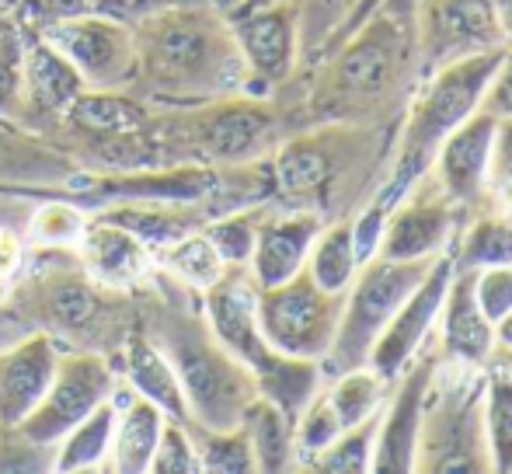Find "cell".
I'll list each match as a JSON object with an SVG mask.
<instances>
[{
	"mask_svg": "<svg viewBox=\"0 0 512 474\" xmlns=\"http://www.w3.org/2000/svg\"><path fill=\"white\" fill-rule=\"evenodd\" d=\"M136 81L150 98L175 105H209L248 95V67L230 21L196 0L168 4L133 21Z\"/></svg>",
	"mask_w": 512,
	"mask_h": 474,
	"instance_id": "1",
	"label": "cell"
},
{
	"mask_svg": "<svg viewBox=\"0 0 512 474\" xmlns=\"http://www.w3.org/2000/svg\"><path fill=\"white\" fill-rule=\"evenodd\" d=\"M154 339L178 373L189 405V426L227 429L244 419L248 405L258 398L255 377L241 359L216 342L203 311L175 307L161 318Z\"/></svg>",
	"mask_w": 512,
	"mask_h": 474,
	"instance_id": "2",
	"label": "cell"
},
{
	"mask_svg": "<svg viewBox=\"0 0 512 474\" xmlns=\"http://www.w3.org/2000/svg\"><path fill=\"white\" fill-rule=\"evenodd\" d=\"M429 262H394L384 255H370L359 265L356 279L345 290L342 318H338V332L331 342L328 356L321 359L324 380L335 377L352 366H366L373 342L387 328V321L398 314V307L408 300V293L422 283L429 272Z\"/></svg>",
	"mask_w": 512,
	"mask_h": 474,
	"instance_id": "3",
	"label": "cell"
},
{
	"mask_svg": "<svg viewBox=\"0 0 512 474\" xmlns=\"http://www.w3.org/2000/svg\"><path fill=\"white\" fill-rule=\"evenodd\" d=\"M485 377H457L425 394L422 429H418L415 471L422 474H481L492 471L481 422Z\"/></svg>",
	"mask_w": 512,
	"mask_h": 474,
	"instance_id": "4",
	"label": "cell"
},
{
	"mask_svg": "<svg viewBox=\"0 0 512 474\" xmlns=\"http://www.w3.org/2000/svg\"><path fill=\"white\" fill-rule=\"evenodd\" d=\"M345 293H328L300 269L293 279L276 286H258V328L276 353L314 359L328 356L342 318Z\"/></svg>",
	"mask_w": 512,
	"mask_h": 474,
	"instance_id": "5",
	"label": "cell"
},
{
	"mask_svg": "<svg viewBox=\"0 0 512 474\" xmlns=\"http://www.w3.org/2000/svg\"><path fill=\"white\" fill-rule=\"evenodd\" d=\"M411 25L370 14L331 53L324 95L335 105H373L398 84Z\"/></svg>",
	"mask_w": 512,
	"mask_h": 474,
	"instance_id": "6",
	"label": "cell"
},
{
	"mask_svg": "<svg viewBox=\"0 0 512 474\" xmlns=\"http://www.w3.org/2000/svg\"><path fill=\"white\" fill-rule=\"evenodd\" d=\"M119 387L112 363L95 349H63L60 366L53 373V384L42 394V401L25 415L14 433L25 436L32 447L53 450L77 422H84L102 401H108Z\"/></svg>",
	"mask_w": 512,
	"mask_h": 474,
	"instance_id": "7",
	"label": "cell"
},
{
	"mask_svg": "<svg viewBox=\"0 0 512 474\" xmlns=\"http://www.w3.org/2000/svg\"><path fill=\"white\" fill-rule=\"evenodd\" d=\"M411 42L422 77L464 56L509 49L495 0H418Z\"/></svg>",
	"mask_w": 512,
	"mask_h": 474,
	"instance_id": "8",
	"label": "cell"
},
{
	"mask_svg": "<svg viewBox=\"0 0 512 474\" xmlns=\"http://www.w3.org/2000/svg\"><path fill=\"white\" fill-rule=\"evenodd\" d=\"M39 35L67 56L88 88H129L136 81V35L126 21L77 14L46 21Z\"/></svg>",
	"mask_w": 512,
	"mask_h": 474,
	"instance_id": "9",
	"label": "cell"
},
{
	"mask_svg": "<svg viewBox=\"0 0 512 474\" xmlns=\"http://www.w3.org/2000/svg\"><path fill=\"white\" fill-rule=\"evenodd\" d=\"M457 210L460 206L439 189L429 171L387 213L373 255L394 258V262H429V258L443 255L450 251L453 234H457Z\"/></svg>",
	"mask_w": 512,
	"mask_h": 474,
	"instance_id": "10",
	"label": "cell"
},
{
	"mask_svg": "<svg viewBox=\"0 0 512 474\" xmlns=\"http://www.w3.org/2000/svg\"><path fill=\"white\" fill-rule=\"evenodd\" d=\"M199 311L216 342L241 359L251 377H258L279 356L258 328V283L248 265H227V272L199 293Z\"/></svg>",
	"mask_w": 512,
	"mask_h": 474,
	"instance_id": "11",
	"label": "cell"
},
{
	"mask_svg": "<svg viewBox=\"0 0 512 474\" xmlns=\"http://www.w3.org/2000/svg\"><path fill=\"white\" fill-rule=\"evenodd\" d=\"M450 276H453V258L443 251V255L432 258V265L422 276V283L408 293V300L398 307V314L387 321V328L380 332V339L373 342L366 366H373V370H377L380 377L391 380V384L401 377V370H405L411 359L422 353L425 342H429V335H432V328H436L439 307H443V293H446V286H450Z\"/></svg>",
	"mask_w": 512,
	"mask_h": 474,
	"instance_id": "12",
	"label": "cell"
},
{
	"mask_svg": "<svg viewBox=\"0 0 512 474\" xmlns=\"http://www.w3.org/2000/svg\"><path fill=\"white\" fill-rule=\"evenodd\" d=\"M199 109L203 112L196 116V147L209 161L248 168L276 147V119L248 95H230Z\"/></svg>",
	"mask_w": 512,
	"mask_h": 474,
	"instance_id": "13",
	"label": "cell"
},
{
	"mask_svg": "<svg viewBox=\"0 0 512 474\" xmlns=\"http://www.w3.org/2000/svg\"><path fill=\"white\" fill-rule=\"evenodd\" d=\"M439 370L436 353H418L391 384L387 405L380 412L377 443H373V468L370 474H411L415 471L418 429H422L425 394Z\"/></svg>",
	"mask_w": 512,
	"mask_h": 474,
	"instance_id": "14",
	"label": "cell"
},
{
	"mask_svg": "<svg viewBox=\"0 0 512 474\" xmlns=\"http://www.w3.org/2000/svg\"><path fill=\"white\" fill-rule=\"evenodd\" d=\"M495 133H499V119L478 109L439 143L429 171L460 210L488 206V164H492Z\"/></svg>",
	"mask_w": 512,
	"mask_h": 474,
	"instance_id": "15",
	"label": "cell"
},
{
	"mask_svg": "<svg viewBox=\"0 0 512 474\" xmlns=\"http://www.w3.org/2000/svg\"><path fill=\"white\" fill-rule=\"evenodd\" d=\"M230 32L248 67V91L272 88L293 74L300 56V14L293 4H269L230 21Z\"/></svg>",
	"mask_w": 512,
	"mask_h": 474,
	"instance_id": "16",
	"label": "cell"
},
{
	"mask_svg": "<svg viewBox=\"0 0 512 474\" xmlns=\"http://www.w3.org/2000/svg\"><path fill=\"white\" fill-rule=\"evenodd\" d=\"M63 346L46 332L0 349V429H14L42 401L60 366Z\"/></svg>",
	"mask_w": 512,
	"mask_h": 474,
	"instance_id": "17",
	"label": "cell"
},
{
	"mask_svg": "<svg viewBox=\"0 0 512 474\" xmlns=\"http://www.w3.org/2000/svg\"><path fill=\"white\" fill-rule=\"evenodd\" d=\"M74 251L84 276L95 279L108 293L133 290V286H140L157 269L154 251L140 237L129 234L126 227L112 224V220L98 217V213H91L88 231H84Z\"/></svg>",
	"mask_w": 512,
	"mask_h": 474,
	"instance_id": "18",
	"label": "cell"
},
{
	"mask_svg": "<svg viewBox=\"0 0 512 474\" xmlns=\"http://www.w3.org/2000/svg\"><path fill=\"white\" fill-rule=\"evenodd\" d=\"M18 126L21 122L0 119V189L32 192V196H46L53 189H74L81 168L60 150L21 133Z\"/></svg>",
	"mask_w": 512,
	"mask_h": 474,
	"instance_id": "19",
	"label": "cell"
},
{
	"mask_svg": "<svg viewBox=\"0 0 512 474\" xmlns=\"http://www.w3.org/2000/svg\"><path fill=\"white\" fill-rule=\"evenodd\" d=\"M324 220L317 210H290V213H265L258 227V241L251 251L248 272L258 286H276L293 279L307 265L310 244L321 234Z\"/></svg>",
	"mask_w": 512,
	"mask_h": 474,
	"instance_id": "20",
	"label": "cell"
},
{
	"mask_svg": "<svg viewBox=\"0 0 512 474\" xmlns=\"http://www.w3.org/2000/svg\"><path fill=\"white\" fill-rule=\"evenodd\" d=\"M436 325L439 339H443V353L453 363L474 366V370L488 366L495 353V325L481 314L478 300H474V272L453 269Z\"/></svg>",
	"mask_w": 512,
	"mask_h": 474,
	"instance_id": "21",
	"label": "cell"
},
{
	"mask_svg": "<svg viewBox=\"0 0 512 474\" xmlns=\"http://www.w3.org/2000/svg\"><path fill=\"white\" fill-rule=\"evenodd\" d=\"M60 119L77 136L102 143H129L150 129V109L126 95V88H84Z\"/></svg>",
	"mask_w": 512,
	"mask_h": 474,
	"instance_id": "22",
	"label": "cell"
},
{
	"mask_svg": "<svg viewBox=\"0 0 512 474\" xmlns=\"http://www.w3.org/2000/svg\"><path fill=\"white\" fill-rule=\"evenodd\" d=\"M98 217L126 227L136 234L150 251H161L168 244L182 241L185 234L206 227V220L216 217L209 203H168V199H122L115 206L98 210Z\"/></svg>",
	"mask_w": 512,
	"mask_h": 474,
	"instance_id": "23",
	"label": "cell"
},
{
	"mask_svg": "<svg viewBox=\"0 0 512 474\" xmlns=\"http://www.w3.org/2000/svg\"><path fill=\"white\" fill-rule=\"evenodd\" d=\"M122 373H126V387L147 398L150 405L161 408L168 419L189 422V405H185V391L178 384V373L171 366L168 353L150 332H133L122 349Z\"/></svg>",
	"mask_w": 512,
	"mask_h": 474,
	"instance_id": "24",
	"label": "cell"
},
{
	"mask_svg": "<svg viewBox=\"0 0 512 474\" xmlns=\"http://www.w3.org/2000/svg\"><path fill=\"white\" fill-rule=\"evenodd\" d=\"M112 398H115V433H112V454H108L105 471L143 474L150 468L157 436H161L168 415L122 384L115 387Z\"/></svg>",
	"mask_w": 512,
	"mask_h": 474,
	"instance_id": "25",
	"label": "cell"
},
{
	"mask_svg": "<svg viewBox=\"0 0 512 474\" xmlns=\"http://www.w3.org/2000/svg\"><path fill=\"white\" fill-rule=\"evenodd\" d=\"M21 77H25L28 116H63V109L88 88L67 56L49 46L42 35L28 46L21 42Z\"/></svg>",
	"mask_w": 512,
	"mask_h": 474,
	"instance_id": "26",
	"label": "cell"
},
{
	"mask_svg": "<svg viewBox=\"0 0 512 474\" xmlns=\"http://www.w3.org/2000/svg\"><path fill=\"white\" fill-rule=\"evenodd\" d=\"M272 185L290 199L321 196L335 175V157H331L328 136H300L272 154Z\"/></svg>",
	"mask_w": 512,
	"mask_h": 474,
	"instance_id": "27",
	"label": "cell"
},
{
	"mask_svg": "<svg viewBox=\"0 0 512 474\" xmlns=\"http://www.w3.org/2000/svg\"><path fill=\"white\" fill-rule=\"evenodd\" d=\"M112 433H115V398H108L88 415V419L77 422V426L56 443L53 457H49V471L81 474V471L108 468Z\"/></svg>",
	"mask_w": 512,
	"mask_h": 474,
	"instance_id": "28",
	"label": "cell"
},
{
	"mask_svg": "<svg viewBox=\"0 0 512 474\" xmlns=\"http://www.w3.org/2000/svg\"><path fill=\"white\" fill-rule=\"evenodd\" d=\"M241 426L248 429L251 450H255V471H290L297 468V440H293V419L279 412L272 401L255 398L244 412Z\"/></svg>",
	"mask_w": 512,
	"mask_h": 474,
	"instance_id": "29",
	"label": "cell"
},
{
	"mask_svg": "<svg viewBox=\"0 0 512 474\" xmlns=\"http://www.w3.org/2000/svg\"><path fill=\"white\" fill-rule=\"evenodd\" d=\"M359 265H363V258H359V251H356L352 220H338V224H324L321 234L314 237L304 269L310 272V279H314L321 290L345 293L352 279H356Z\"/></svg>",
	"mask_w": 512,
	"mask_h": 474,
	"instance_id": "30",
	"label": "cell"
},
{
	"mask_svg": "<svg viewBox=\"0 0 512 474\" xmlns=\"http://www.w3.org/2000/svg\"><path fill=\"white\" fill-rule=\"evenodd\" d=\"M453 269L478 272L488 265H512V217L502 210L481 213L464 227V234L453 237L450 251Z\"/></svg>",
	"mask_w": 512,
	"mask_h": 474,
	"instance_id": "31",
	"label": "cell"
},
{
	"mask_svg": "<svg viewBox=\"0 0 512 474\" xmlns=\"http://www.w3.org/2000/svg\"><path fill=\"white\" fill-rule=\"evenodd\" d=\"M324 391H328L342 426L349 429L384 412L387 394H391V380L380 377L373 366H352V370H342L324 380Z\"/></svg>",
	"mask_w": 512,
	"mask_h": 474,
	"instance_id": "32",
	"label": "cell"
},
{
	"mask_svg": "<svg viewBox=\"0 0 512 474\" xmlns=\"http://www.w3.org/2000/svg\"><path fill=\"white\" fill-rule=\"evenodd\" d=\"M154 262H157V269H164L171 279H178V283L192 293H203L206 286H213L216 279L227 272V262H223L220 251L213 248V241L206 237L203 227L185 234L182 241L168 244V248L154 251Z\"/></svg>",
	"mask_w": 512,
	"mask_h": 474,
	"instance_id": "33",
	"label": "cell"
},
{
	"mask_svg": "<svg viewBox=\"0 0 512 474\" xmlns=\"http://www.w3.org/2000/svg\"><path fill=\"white\" fill-rule=\"evenodd\" d=\"M481 422H485V443L492 457V471L512 474V373L492 363L485 373V394H481Z\"/></svg>",
	"mask_w": 512,
	"mask_h": 474,
	"instance_id": "34",
	"label": "cell"
},
{
	"mask_svg": "<svg viewBox=\"0 0 512 474\" xmlns=\"http://www.w3.org/2000/svg\"><path fill=\"white\" fill-rule=\"evenodd\" d=\"M91 224V213L81 203L70 199H35L32 213H28L25 237L39 248H56V251H74L77 241L84 237Z\"/></svg>",
	"mask_w": 512,
	"mask_h": 474,
	"instance_id": "35",
	"label": "cell"
},
{
	"mask_svg": "<svg viewBox=\"0 0 512 474\" xmlns=\"http://www.w3.org/2000/svg\"><path fill=\"white\" fill-rule=\"evenodd\" d=\"M192 440H196L199 471L209 474H251L255 471V450H251L248 429L237 422L227 429H203L192 426Z\"/></svg>",
	"mask_w": 512,
	"mask_h": 474,
	"instance_id": "36",
	"label": "cell"
},
{
	"mask_svg": "<svg viewBox=\"0 0 512 474\" xmlns=\"http://www.w3.org/2000/svg\"><path fill=\"white\" fill-rule=\"evenodd\" d=\"M265 213H269L265 206H241V210L216 213L213 220H206L203 231H206L209 241H213V248L220 251L223 262L227 265H248Z\"/></svg>",
	"mask_w": 512,
	"mask_h": 474,
	"instance_id": "37",
	"label": "cell"
},
{
	"mask_svg": "<svg viewBox=\"0 0 512 474\" xmlns=\"http://www.w3.org/2000/svg\"><path fill=\"white\" fill-rule=\"evenodd\" d=\"M377 426H380V415L359 422V426L342 429L331 447H324L317 457H310L307 468L310 471H328V474H370Z\"/></svg>",
	"mask_w": 512,
	"mask_h": 474,
	"instance_id": "38",
	"label": "cell"
},
{
	"mask_svg": "<svg viewBox=\"0 0 512 474\" xmlns=\"http://www.w3.org/2000/svg\"><path fill=\"white\" fill-rule=\"evenodd\" d=\"M359 0H304L297 7L300 14V49L314 53V49L335 46L345 35L352 11Z\"/></svg>",
	"mask_w": 512,
	"mask_h": 474,
	"instance_id": "39",
	"label": "cell"
},
{
	"mask_svg": "<svg viewBox=\"0 0 512 474\" xmlns=\"http://www.w3.org/2000/svg\"><path fill=\"white\" fill-rule=\"evenodd\" d=\"M342 419H338L335 405H331L328 391H317L314 398L304 405V412L297 415V422H293V440H297V461H310V457H317L324 447H331V443L338 440V433H342Z\"/></svg>",
	"mask_w": 512,
	"mask_h": 474,
	"instance_id": "40",
	"label": "cell"
},
{
	"mask_svg": "<svg viewBox=\"0 0 512 474\" xmlns=\"http://www.w3.org/2000/svg\"><path fill=\"white\" fill-rule=\"evenodd\" d=\"M168 4H185V0H39L46 21L56 18H77V14H98V18H115V21H140L143 14L157 11Z\"/></svg>",
	"mask_w": 512,
	"mask_h": 474,
	"instance_id": "41",
	"label": "cell"
},
{
	"mask_svg": "<svg viewBox=\"0 0 512 474\" xmlns=\"http://www.w3.org/2000/svg\"><path fill=\"white\" fill-rule=\"evenodd\" d=\"M147 471L150 474H199V454H196V440H192L189 422H175V419L164 422Z\"/></svg>",
	"mask_w": 512,
	"mask_h": 474,
	"instance_id": "42",
	"label": "cell"
},
{
	"mask_svg": "<svg viewBox=\"0 0 512 474\" xmlns=\"http://www.w3.org/2000/svg\"><path fill=\"white\" fill-rule=\"evenodd\" d=\"M28 98L21 77V42L14 35H0V119L25 122Z\"/></svg>",
	"mask_w": 512,
	"mask_h": 474,
	"instance_id": "43",
	"label": "cell"
},
{
	"mask_svg": "<svg viewBox=\"0 0 512 474\" xmlns=\"http://www.w3.org/2000/svg\"><path fill=\"white\" fill-rule=\"evenodd\" d=\"M488 203L512 217V119H499L488 164Z\"/></svg>",
	"mask_w": 512,
	"mask_h": 474,
	"instance_id": "44",
	"label": "cell"
},
{
	"mask_svg": "<svg viewBox=\"0 0 512 474\" xmlns=\"http://www.w3.org/2000/svg\"><path fill=\"white\" fill-rule=\"evenodd\" d=\"M474 300L488 321H502L512 311V265H488L474 272Z\"/></svg>",
	"mask_w": 512,
	"mask_h": 474,
	"instance_id": "45",
	"label": "cell"
},
{
	"mask_svg": "<svg viewBox=\"0 0 512 474\" xmlns=\"http://www.w3.org/2000/svg\"><path fill=\"white\" fill-rule=\"evenodd\" d=\"M481 109L492 112L495 119H512V49H506L481 95Z\"/></svg>",
	"mask_w": 512,
	"mask_h": 474,
	"instance_id": "46",
	"label": "cell"
},
{
	"mask_svg": "<svg viewBox=\"0 0 512 474\" xmlns=\"http://www.w3.org/2000/svg\"><path fill=\"white\" fill-rule=\"evenodd\" d=\"M25 255H28L25 231H21V227H11V224H0V290L21 272Z\"/></svg>",
	"mask_w": 512,
	"mask_h": 474,
	"instance_id": "47",
	"label": "cell"
},
{
	"mask_svg": "<svg viewBox=\"0 0 512 474\" xmlns=\"http://www.w3.org/2000/svg\"><path fill=\"white\" fill-rule=\"evenodd\" d=\"M415 7H418V0H380L377 11L387 14V18H394V21H405V25H411Z\"/></svg>",
	"mask_w": 512,
	"mask_h": 474,
	"instance_id": "48",
	"label": "cell"
},
{
	"mask_svg": "<svg viewBox=\"0 0 512 474\" xmlns=\"http://www.w3.org/2000/svg\"><path fill=\"white\" fill-rule=\"evenodd\" d=\"M495 11H499V25L506 35V46L512 49V0H495Z\"/></svg>",
	"mask_w": 512,
	"mask_h": 474,
	"instance_id": "49",
	"label": "cell"
},
{
	"mask_svg": "<svg viewBox=\"0 0 512 474\" xmlns=\"http://www.w3.org/2000/svg\"><path fill=\"white\" fill-rule=\"evenodd\" d=\"M495 349H512V311L495 321Z\"/></svg>",
	"mask_w": 512,
	"mask_h": 474,
	"instance_id": "50",
	"label": "cell"
},
{
	"mask_svg": "<svg viewBox=\"0 0 512 474\" xmlns=\"http://www.w3.org/2000/svg\"><path fill=\"white\" fill-rule=\"evenodd\" d=\"M488 363H499L502 370L512 373V349H495V353H492V359H488Z\"/></svg>",
	"mask_w": 512,
	"mask_h": 474,
	"instance_id": "51",
	"label": "cell"
}]
</instances>
